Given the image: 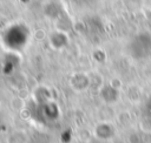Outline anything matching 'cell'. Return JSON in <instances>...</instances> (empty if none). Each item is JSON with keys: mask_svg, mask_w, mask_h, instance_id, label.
<instances>
[{"mask_svg": "<svg viewBox=\"0 0 151 143\" xmlns=\"http://www.w3.org/2000/svg\"><path fill=\"white\" fill-rule=\"evenodd\" d=\"M29 29L22 22H15L8 26L2 33V43L7 49L21 52L26 48L29 41Z\"/></svg>", "mask_w": 151, "mask_h": 143, "instance_id": "6da1fadb", "label": "cell"}, {"mask_svg": "<svg viewBox=\"0 0 151 143\" xmlns=\"http://www.w3.org/2000/svg\"><path fill=\"white\" fill-rule=\"evenodd\" d=\"M144 113H145V115L147 116V118L151 120V96L146 100V102H145V104H144Z\"/></svg>", "mask_w": 151, "mask_h": 143, "instance_id": "7a4b0ae2", "label": "cell"}]
</instances>
